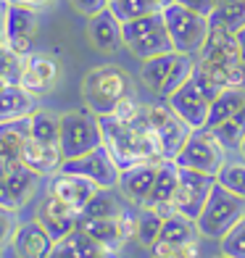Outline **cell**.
<instances>
[{
	"instance_id": "1",
	"label": "cell",
	"mask_w": 245,
	"mask_h": 258,
	"mask_svg": "<svg viewBox=\"0 0 245 258\" xmlns=\"http://www.w3.org/2000/svg\"><path fill=\"white\" fill-rule=\"evenodd\" d=\"M100 129H103V145L116 161V166L121 171L137 166L145 161H166L163 158L161 140L156 129L150 126L145 108L140 105V113L132 121H119L113 116H100Z\"/></svg>"
},
{
	"instance_id": "2",
	"label": "cell",
	"mask_w": 245,
	"mask_h": 258,
	"mask_svg": "<svg viewBox=\"0 0 245 258\" xmlns=\"http://www.w3.org/2000/svg\"><path fill=\"white\" fill-rule=\"evenodd\" d=\"M130 95H135V79L116 63L90 69L82 79V100L95 116H108Z\"/></svg>"
},
{
	"instance_id": "3",
	"label": "cell",
	"mask_w": 245,
	"mask_h": 258,
	"mask_svg": "<svg viewBox=\"0 0 245 258\" xmlns=\"http://www.w3.org/2000/svg\"><path fill=\"white\" fill-rule=\"evenodd\" d=\"M163 14V21H166V32L171 37V45L177 53H185V55H198V50L203 48V42L208 37V16L203 14H195L188 6L182 3H169L161 8Z\"/></svg>"
},
{
	"instance_id": "4",
	"label": "cell",
	"mask_w": 245,
	"mask_h": 258,
	"mask_svg": "<svg viewBox=\"0 0 245 258\" xmlns=\"http://www.w3.org/2000/svg\"><path fill=\"white\" fill-rule=\"evenodd\" d=\"M124 48L130 50L140 61H148V58H156L163 53H177L171 45V37L166 32V21L163 14H148L143 19L127 21L124 24Z\"/></svg>"
},
{
	"instance_id": "5",
	"label": "cell",
	"mask_w": 245,
	"mask_h": 258,
	"mask_svg": "<svg viewBox=\"0 0 245 258\" xmlns=\"http://www.w3.org/2000/svg\"><path fill=\"white\" fill-rule=\"evenodd\" d=\"M242 216H245V201L242 198L232 195L221 184H214V190H211V195H208L201 216L195 219V224H198L201 237L221 240Z\"/></svg>"
},
{
	"instance_id": "6",
	"label": "cell",
	"mask_w": 245,
	"mask_h": 258,
	"mask_svg": "<svg viewBox=\"0 0 245 258\" xmlns=\"http://www.w3.org/2000/svg\"><path fill=\"white\" fill-rule=\"evenodd\" d=\"M61 153L66 158H79L103 145V129H100V116H95L90 108L79 111H66L61 113Z\"/></svg>"
},
{
	"instance_id": "7",
	"label": "cell",
	"mask_w": 245,
	"mask_h": 258,
	"mask_svg": "<svg viewBox=\"0 0 245 258\" xmlns=\"http://www.w3.org/2000/svg\"><path fill=\"white\" fill-rule=\"evenodd\" d=\"M174 163L179 169H193L216 177L221 166L227 163V148L219 143L211 129H193L188 143L182 145V150L174 158Z\"/></svg>"
},
{
	"instance_id": "8",
	"label": "cell",
	"mask_w": 245,
	"mask_h": 258,
	"mask_svg": "<svg viewBox=\"0 0 245 258\" xmlns=\"http://www.w3.org/2000/svg\"><path fill=\"white\" fill-rule=\"evenodd\" d=\"M143 108H145V116H148L150 126L156 129V135L161 140L163 158L174 161L177 153L182 150V145L188 143V137H190L193 129L169 108V103H143Z\"/></svg>"
},
{
	"instance_id": "9",
	"label": "cell",
	"mask_w": 245,
	"mask_h": 258,
	"mask_svg": "<svg viewBox=\"0 0 245 258\" xmlns=\"http://www.w3.org/2000/svg\"><path fill=\"white\" fill-rule=\"evenodd\" d=\"M61 171L79 174V177L95 182L100 190H116V184H119V174H121V169L116 166V161L111 158L106 145L90 150V153L79 156V158H66L61 163Z\"/></svg>"
},
{
	"instance_id": "10",
	"label": "cell",
	"mask_w": 245,
	"mask_h": 258,
	"mask_svg": "<svg viewBox=\"0 0 245 258\" xmlns=\"http://www.w3.org/2000/svg\"><path fill=\"white\" fill-rule=\"evenodd\" d=\"M216 184V177L211 174H201V171H193V169H179V182H177V192H174V211L179 216H188V219H198L201 211L208 201Z\"/></svg>"
},
{
	"instance_id": "11",
	"label": "cell",
	"mask_w": 245,
	"mask_h": 258,
	"mask_svg": "<svg viewBox=\"0 0 245 258\" xmlns=\"http://www.w3.org/2000/svg\"><path fill=\"white\" fill-rule=\"evenodd\" d=\"M61 79H64V66L58 58H53L50 53H29L24 58V72H21L19 85L27 92H32L34 98H42L61 85Z\"/></svg>"
},
{
	"instance_id": "12",
	"label": "cell",
	"mask_w": 245,
	"mask_h": 258,
	"mask_svg": "<svg viewBox=\"0 0 245 258\" xmlns=\"http://www.w3.org/2000/svg\"><path fill=\"white\" fill-rule=\"evenodd\" d=\"M37 37V11L27 8V6H16L8 3L6 11V24H3V40L8 45L11 53H16L21 58H27Z\"/></svg>"
},
{
	"instance_id": "13",
	"label": "cell",
	"mask_w": 245,
	"mask_h": 258,
	"mask_svg": "<svg viewBox=\"0 0 245 258\" xmlns=\"http://www.w3.org/2000/svg\"><path fill=\"white\" fill-rule=\"evenodd\" d=\"M37 184H40L37 171H32L27 163H14L6 177L0 179V208H8L19 214L34 198Z\"/></svg>"
},
{
	"instance_id": "14",
	"label": "cell",
	"mask_w": 245,
	"mask_h": 258,
	"mask_svg": "<svg viewBox=\"0 0 245 258\" xmlns=\"http://www.w3.org/2000/svg\"><path fill=\"white\" fill-rule=\"evenodd\" d=\"M100 187L95 182H90L85 177H79V174H66V171H58L48 179V187H45V195L55 198V201H61L66 206H72L74 211L85 208L90 203V198L95 195Z\"/></svg>"
},
{
	"instance_id": "15",
	"label": "cell",
	"mask_w": 245,
	"mask_h": 258,
	"mask_svg": "<svg viewBox=\"0 0 245 258\" xmlns=\"http://www.w3.org/2000/svg\"><path fill=\"white\" fill-rule=\"evenodd\" d=\"M166 103H169V108L177 113L190 129H206L211 103L203 98V92L195 87L193 79L188 82V85H182L179 90H174L171 95L166 98Z\"/></svg>"
},
{
	"instance_id": "16",
	"label": "cell",
	"mask_w": 245,
	"mask_h": 258,
	"mask_svg": "<svg viewBox=\"0 0 245 258\" xmlns=\"http://www.w3.org/2000/svg\"><path fill=\"white\" fill-rule=\"evenodd\" d=\"M208 24H211V21H208ZM195 61L211 63V66H235V63H242L235 32H229V29L219 27V24H211L208 37L203 42V48L198 50Z\"/></svg>"
},
{
	"instance_id": "17",
	"label": "cell",
	"mask_w": 245,
	"mask_h": 258,
	"mask_svg": "<svg viewBox=\"0 0 245 258\" xmlns=\"http://www.w3.org/2000/svg\"><path fill=\"white\" fill-rule=\"evenodd\" d=\"M161 163V161H158ZM158 163L156 161H145L137 163V166H130L119 174V195L124 198L127 203H132L135 208H143L150 190H153L156 174H158Z\"/></svg>"
},
{
	"instance_id": "18",
	"label": "cell",
	"mask_w": 245,
	"mask_h": 258,
	"mask_svg": "<svg viewBox=\"0 0 245 258\" xmlns=\"http://www.w3.org/2000/svg\"><path fill=\"white\" fill-rule=\"evenodd\" d=\"M87 40L98 53L113 55L124 48V24L111 14V8L87 19Z\"/></svg>"
},
{
	"instance_id": "19",
	"label": "cell",
	"mask_w": 245,
	"mask_h": 258,
	"mask_svg": "<svg viewBox=\"0 0 245 258\" xmlns=\"http://www.w3.org/2000/svg\"><path fill=\"white\" fill-rule=\"evenodd\" d=\"M177 182H179V166L174 161H161L156 182H153V190H150V195H148V201H145L143 208L156 211V214L163 216V219L174 216L177 211H174L171 201H174V192H177Z\"/></svg>"
},
{
	"instance_id": "20",
	"label": "cell",
	"mask_w": 245,
	"mask_h": 258,
	"mask_svg": "<svg viewBox=\"0 0 245 258\" xmlns=\"http://www.w3.org/2000/svg\"><path fill=\"white\" fill-rule=\"evenodd\" d=\"M190 242H201V232H198V224L188 216L174 214L169 219H163L161 227V237L153 245V255H171L177 248H185Z\"/></svg>"
},
{
	"instance_id": "21",
	"label": "cell",
	"mask_w": 245,
	"mask_h": 258,
	"mask_svg": "<svg viewBox=\"0 0 245 258\" xmlns=\"http://www.w3.org/2000/svg\"><path fill=\"white\" fill-rule=\"evenodd\" d=\"M37 221L45 227V232L58 242V240H64L66 234H72L77 229L79 211H74L72 206H66L61 201H55V198H50V195H45L40 208H37Z\"/></svg>"
},
{
	"instance_id": "22",
	"label": "cell",
	"mask_w": 245,
	"mask_h": 258,
	"mask_svg": "<svg viewBox=\"0 0 245 258\" xmlns=\"http://www.w3.org/2000/svg\"><path fill=\"white\" fill-rule=\"evenodd\" d=\"M53 245H55V240L34 219V221H27V224L19 227L16 237H14V253H16V258H50Z\"/></svg>"
},
{
	"instance_id": "23",
	"label": "cell",
	"mask_w": 245,
	"mask_h": 258,
	"mask_svg": "<svg viewBox=\"0 0 245 258\" xmlns=\"http://www.w3.org/2000/svg\"><path fill=\"white\" fill-rule=\"evenodd\" d=\"M21 163H27L32 171H37L40 177H53V174L61 171L64 163V153L61 145H48V143H37V140H27L24 150H21Z\"/></svg>"
},
{
	"instance_id": "24",
	"label": "cell",
	"mask_w": 245,
	"mask_h": 258,
	"mask_svg": "<svg viewBox=\"0 0 245 258\" xmlns=\"http://www.w3.org/2000/svg\"><path fill=\"white\" fill-rule=\"evenodd\" d=\"M77 229H82L87 237H92L98 245L111 248L116 253H119L124 248V242H127L124 232H121V224H119V216H116V219H87V216H79Z\"/></svg>"
},
{
	"instance_id": "25",
	"label": "cell",
	"mask_w": 245,
	"mask_h": 258,
	"mask_svg": "<svg viewBox=\"0 0 245 258\" xmlns=\"http://www.w3.org/2000/svg\"><path fill=\"white\" fill-rule=\"evenodd\" d=\"M29 119L32 116L16 121H0V156L8 161V166L21 163V150L29 140Z\"/></svg>"
},
{
	"instance_id": "26",
	"label": "cell",
	"mask_w": 245,
	"mask_h": 258,
	"mask_svg": "<svg viewBox=\"0 0 245 258\" xmlns=\"http://www.w3.org/2000/svg\"><path fill=\"white\" fill-rule=\"evenodd\" d=\"M37 111V98L27 92L21 85H11L0 90V121H16L27 119Z\"/></svg>"
},
{
	"instance_id": "27",
	"label": "cell",
	"mask_w": 245,
	"mask_h": 258,
	"mask_svg": "<svg viewBox=\"0 0 245 258\" xmlns=\"http://www.w3.org/2000/svg\"><path fill=\"white\" fill-rule=\"evenodd\" d=\"M242 105H245V87H227V90L211 103L206 129H214V126H219V124H224L227 119H232V116L242 108Z\"/></svg>"
},
{
	"instance_id": "28",
	"label": "cell",
	"mask_w": 245,
	"mask_h": 258,
	"mask_svg": "<svg viewBox=\"0 0 245 258\" xmlns=\"http://www.w3.org/2000/svg\"><path fill=\"white\" fill-rule=\"evenodd\" d=\"M174 61H177V53H163V55L143 61V66H140V79H143V85L158 95L163 82H166V77H169V72H171Z\"/></svg>"
},
{
	"instance_id": "29",
	"label": "cell",
	"mask_w": 245,
	"mask_h": 258,
	"mask_svg": "<svg viewBox=\"0 0 245 258\" xmlns=\"http://www.w3.org/2000/svg\"><path fill=\"white\" fill-rule=\"evenodd\" d=\"M29 137L37 140V143H48V145H58L61 140V116L50 113V111H42L37 108L29 119Z\"/></svg>"
},
{
	"instance_id": "30",
	"label": "cell",
	"mask_w": 245,
	"mask_h": 258,
	"mask_svg": "<svg viewBox=\"0 0 245 258\" xmlns=\"http://www.w3.org/2000/svg\"><path fill=\"white\" fill-rule=\"evenodd\" d=\"M121 198L113 195V190H98L95 195L90 198V203L82 208L79 216H87V219H116L121 216Z\"/></svg>"
},
{
	"instance_id": "31",
	"label": "cell",
	"mask_w": 245,
	"mask_h": 258,
	"mask_svg": "<svg viewBox=\"0 0 245 258\" xmlns=\"http://www.w3.org/2000/svg\"><path fill=\"white\" fill-rule=\"evenodd\" d=\"M211 24H219L229 32H240L245 27V0H221L208 16Z\"/></svg>"
},
{
	"instance_id": "32",
	"label": "cell",
	"mask_w": 245,
	"mask_h": 258,
	"mask_svg": "<svg viewBox=\"0 0 245 258\" xmlns=\"http://www.w3.org/2000/svg\"><path fill=\"white\" fill-rule=\"evenodd\" d=\"M161 227H163V216H158L156 211H150V208H140L137 211V234H135V240L143 245V248L153 250V245L161 237Z\"/></svg>"
},
{
	"instance_id": "33",
	"label": "cell",
	"mask_w": 245,
	"mask_h": 258,
	"mask_svg": "<svg viewBox=\"0 0 245 258\" xmlns=\"http://www.w3.org/2000/svg\"><path fill=\"white\" fill-rule=\"evenodd\" d=\"M111 14L121 21V24H127V21H135V19H143L148 14H156V11H161V6L156 3V0H111L108 3Z\"/></svg>"
},
{
	"instance_id": "34",
	"label": "cell",
	"mask_w": 245,
	"mask_h": 258,
	"mask_svg": "<svg viewBox=\"0 0 245 258\" xmlns=\"http://www.w3.org/2000/svg\"><path fill=\"white\" fill-rule=\"evenodd\" d=\"M193 72H195V55L177 53V61H174L171 72H169V77H166V82H163V87H161L158 95L169 98L174 90H179L182 85H188V82L193 79Z\"/></svg>"
},
{
	"instance_id": "35",
	"label": "cell",
	"mask_w": 245,
	"mask_h": 258,
	"mask_svg": "<svg viewBox=\"0 0 245 258\" xmlns=\"http://www.w3.org/2000/svg\"><path fill=\"white\" fill-rule=\"evenodd\" d=\"M211 132L216 135V140H219V143L224 145L227 150H229V148H240L242 137H245V105H242L235 116H232V119H227L224 124L214 126Z\"/></svg>"
},
{
	"instance_id": "36",
	"label": "cell",
	"mask_w": 245,
	"mask_h": 258,
	"mask_svg": "<svg viewBox=\"0 0 245 258\" xmlns=\"http://www.w3.org/2000/svg\"><path fill=\"white\" fill-rule=\"evenodd\" d=\"M216 184L245 201V161H227L216 174Z\"/></svg>"
},
{
	"instance_id": "37",
	"label": "cell",
	"mask_w": 245,
	"mask_h": 258,
	"mask_svg": "<svg viewBox=\"0 0 245 258\" xmlns=\"http://www.w3.org/2000/svg\"><path fill=\"white\" fill-rule=\"evenodd\" d=\"M87 242H90L87 234L82 232V229H74L72 234H66L64 240H58V242L53 245L50 258H79L82 250L87 248Z\"/></svg>"
},
{
	"instance_id": "38",
	"label": "cell",
	"mask_w": 245,
	"mask_h": 258,
	"mask_svg": "<svg viewBox=\"0 0 245 258\" xmlns=\"http://www.w3.org/2000/svg\"><path fill=\"white\" fill-rule=\"evenodd\" d=\"M21 72H24V58L6 50L3 55H0V90H6L11 85H19Z\"/></svg>"
},
{
	"instance_id": "39",
	"label": "cell",
	"mask_w": 245,
	"mask_h": 258,
	"mask_svg": "<svg viewBox=\"0 0 245 258\" xmlns=\"http://www.w3.org/2000/svg\"><path fill=\"white\" fill-rule=\"evenodd\" d=\"M219 245H221V253H224V255H229V258H245V216L219 240Z\"/></svg>"
},
{
	"instance_id": "40",
	"label": "cell",
	"mask_w": 245,
	"mask_h": 258,
	"mask_svg": "<svg viewBox=\"0 0 245 258\" xmlns=\"http://www.w3.org/2000/svg\"><path fill=\"white\" fill-rule=\"evenodd\" d=\"M19 214L8 208H0V253H3L8 245H14V237L19 232Z\"/></svg>"
},
{
	"instance_id": "41",
	"label": "cell",
	"mask_w": 245,
	"mask_h": 258,
	"mask_svg": "<svg viewBox=\"0 0 245 258\" xmlns=\"http://www.w3.org/2000/svg\"><path fill=\"white\" fill-rule=\"evenodd\" d=\"M140 105L143 103L137 100V95H130V98H124L119 105H116L108 116H113V119H119V121H132L135 116L140 113Z\"/></svg>"
},
{
	"instance_id": "42",
	"label": "cell",
	"mask_w": 245,
	"mask_h": 258,
	"mask_svg": "<svg viewBox=\"0 0 245 258\" xmlns=\"http://www.w3.org/2000/svg\"><path fill=\"white\" fill-rule=\"evenodd\" d=\"M69 3H72V8L77 11V14L87 16V19L98 16L100 11L108 8V0H69Z\"/></svg>"
},
{
	"instance_id": "43",
	"label": "cell",
	"mask_w": 245,
	"mask_h": 258,
	"mask_svg": "<svg viewBox=\"0 0 245 258\" xmlns=\"http://www.w3.org/2000/svg\"><path fill=\"white\" fill-rule=\"evenodd\" d=\"M177 3L188 6L190 11H195V14H203V16H211L214 8L219 6V0H177Z\"/></svg>"
},
{
	"instance_id": "44",
	"label": "cell",
	"mask_w": 245,
	"mask_h": 258,
	"mask_svg": "<svg viewBox=\"0 0 245 258\" xmlns=\"http://www.w3.org/2000/svg\"><path fill=\"white\" fill-rule=\"evenodd\" d=\"M8 3H16V6H27V8L40 11V8H48L53 0H8Z\"/></svg>"
},
{
	"instance_id": "45",
	"label": "cell",
	"mask_w": 245,
	"mask_h": 258,
	"mask_svg": "<svg viewBox=\"0 0 245 258\" xmlns=\"http://www.w3.org/2000/svg\"><path fill=\"white\" fill-rule=\"evenodd\" d=\"M235 37H237V48H240V58H242V63H245V27L240 32H235Z\"/></svg>"
},
{
	"instance_id": "46",
	"label": "cell",
	"mask_w": 245,
	"mask_h": 258,
	"mask_svg": "<svg viewBox=\"0 0 245 258\" xmlns=\"http://www.w3.org/2000/svg\"><path fill=\"white\" fill-rule=\"evenodd\" d=\"M6 11H8V0H0V34H3V24H6Z\"/></svg>"
},
{
	"instance_id": "47",
	"label": "cell",
	"mask_w": 245,
	"mask_h": 258,
	"mask_svg": "<svg viewBox=\"0 0 245 258\" xmlns=\"http://www.w3.org/2000/svg\"><path fill=\"white\" fill-rule=\"evenodd\" d=\"M8 169H11V166H8V161H6L3 156H0V179H3L6 174H8Z\"/></svg>"
},
{
	"instance_id": "48",
	"label": "cell",
	"mask_w": 245,
	"mask_h": 258,
	"mask_svg": "<svg viewBox=\"0 0 245 258\" xmlns=\"http://www.w3.org/2000/svg\"><path fill=\"white\" fill-rule=\"evenodd\" d=\"M8 50V45H6V40H3V34H0V55H3Z\"/></svg>"
},
{
	"instance_id": "49",
	"label": "cell",
	"mask_w": 245,
	"mask_h": 258,
	"mask_svg": "<svg viewBox=\"0 0 245 258\" xmlns=\"http://www.w3.org/2000/svg\"><path fill=\"white\" fill-rule=\"evenodd\" d=\"M237 150H240V156H242V161H245V137H242V143H240V148H237Z\"/></svg>"
},
{
	"instance_id": "50",
	"label": "cell",
	"mask_w": 245,
	"mask_h": 258,
	"mask_svg": "<svg viewBox=\"0 0 245 258\" xmlns=\"http://www.w3.org/2000/svg\"><path fill=\"white\" fill-rule=\"evenodd\" d=\"M214 258H229V255H224V253H219V255H214Z\"/></svg>"
},
{
	"instance_id": "51",
	"label": "cell",
	"mask_w": 245,
	"mask_h": 258,
	"mask_svg": "<svg viewBox=\"0 0 245 258\" xmlns=\"http://www.w3.org/2000/svg\"><path fill=\"white\" fill-rule=\"evenodd\" d=\"M153 258H174V255H153Z\"/></svg>"
},
{
	"instance_id": "52",
	"label": "cell",
	"mask_w": 245,
	"mask_h": 258,
	"mask_svg": "<svg viewBox=\"0 0 245 258\" xmlns=\"http://www.w3.org/2000/svg\"><path fill=\"white\" fill-rule=\"evenodd\" d=\"M108 3H111V0H108Z\"/></svg>"
},
{
	"instance_id": "53",
	"label": "cell",
	"mask_w": 245,
	"mask_h": 258,
	"mask_svg": "<svg viewBox=\"0 0 245 258\" xmlns=\"http://www.w3.org/2000/svg\"><path fill=\"white\" fill-rule=\"evenodd\" d=\"M219 3H221V0H219Z\"/></svg>"
},
{
	"instance_id": "54",
	"label": "cell",
	"mask_w": 245,
	"mask_h": 258,
	"mask_svg": "<svg viewBox=\"0 0 245 258\" xmlns=\"http://www.w3.org/2000/svg\"><path fill=\"white\" fill-rule=\"evenodd\" d=\"M0 258H3V255H0Z\"/></svg>"
}]
</instances>
